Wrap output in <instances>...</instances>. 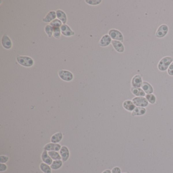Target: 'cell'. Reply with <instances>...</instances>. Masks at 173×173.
<instances>
[{"instance_id": "1", "label": "cell", "mask_w": 173, "mask_h": 173, "mask_svg": "<svg viewBox=\"0 0 173 173\" xmlns=\"http://www.w3.org/2000/svg\"><path fill=\"white\" fill-rule=\"evenodd\" d=\"M173 58L171 56H166L161 59L158 64V69L159 71H165L168 70L172 62H173Z\"/></svg>"}, {"instance_id": "2", "label": "cell", "mask_w": 173, "mask_h": 173, "mask_svg": "<svg viewBox=\"0 0 173 173\" xmlns=\"http://www.w3.org/2000/svg\"><path fill=\"white\" fill-rule=\"evenodd\" d=\"M16 61L19 64L23 67H29L34 65L33 59L26 56H19L16 58Z\"/></svg>"}, {"instance_id": "3", "label": "cell", "mask_w": 173, "mask_h": 173, "mask_svg": "<svg viewBox=\"0 0 173 173\" xmlns=\"http://www.w3.org/2000/svg\"><path fill=\"white\" fill-rule=\"evenodd\" d=\"M133 104L135 106L140 107H146L148 105V102L146 99V97H133L132 100Z\"/></svg>"}, {"instance_id": "4", "label": "cell", "mask_w": 173, "mask_h": 173, "mask_svg": "<svg viewBox=\"0 0 173 173\" xmlns=\"http://www.w3.org/2000/svg\"><path fill=\"white\" fill-rule=\"evenodd\" d=\"M109 35L113 40L119 41L121 42H123L124 41L122 34L117 29H110L109 32Z\"/></svg>"}, {"instance_id": "5", "label": "cell", "mask_w": 173, "mask_h": 173, "mask_svg": "<svg viewBox=\"0 0 173 173\" xmlns=\"http://www.w3.org/2000/svg\"><path fill=\"white\" fill-rule=\"evenodd\" d=\"M59 76L61 79L67 82L71 81L74 78V76L72 73L70 71L63 70L59 71Z\"/></svg>"}, {"instance_id": "6", "label": "cell", "mask_w": 173, "mask_h": 173, "mask_svg": "<svg viewBox=\"0 0 173 173\" xmlns=\"http://www.w3.org/2000/svg\"><path fill=\"white\" fill-rule=\"evenodd\" d=\"M169 31V27L168 26L165 24L161 25L158 28L157 31L156 32L155 36L157 38H161L166 36Z\"/></svg>"}, {"instance_id": "7", "label": "cell", "mask_w": 173, "mask_h": 173, "mask_svg": "<svg viewBox=\"0 0 173 173\" xmlns=\"http://www.w3.org/2000/svg\"><path fill=\"white\" fill-rule=\"evenodd\" d=\"M59 154L63 162H66L70 158V151L69 148L66 146H63L59 151Z\"/></svg>"}, {"instance_id": "8", "label": "cell", "mask_w": 173, "mask_h": 173, "mask_svg": "<svg viewBox=\"0 0 173 173\" xmlns=\"http://www.w3.org/2000/svg\"><path fill=\"white\" fill-rule=\"evenodd\" d=\"M62 146L59 143H49L46 144L44 147V150L47 151H59L61 150Z\"/></svg>"}, {"instance_id": "9", "label": "cell", "mask_w": 173, "mask_h": 173, "mask_svg": "<svg viewBox=\"0 0 173 173\" xmlns=\"http://www.w3.org/2000/svg\"><path fill=\"white\" fill-rule=\"evenodd\" d=\"M142 78L140 75H136L132 80V86L134 88H140L142 86Z\"/></svg>"}, {"instance_id": "10", "label": "cell", "mask_w": 173, "mask_h": 173, "mask_svg": "<svg viewBox=\"0 0 173 173\" xmlns=\"http://www.w3.org/2000/svg\"><path fill=\"white\" fill-rule=\"evenodd\" d=\"M61 32L65 36H72L74 35V32L67 24H63L61 27Z\"/></svg>"}, {"instance_id": "11", "label": "cell", "mask_w": 173, "mask_h": 173, "mask_svg": "<svg viewBox=\"0 0 173 173\" xmlns=\"http://www.w3.org/2000/svg\"><path fill=\"white\" fill-rule=\"evenodd\" d=\"M111 43L113 47L115 49V50L117 51L118 52L122 53L124 52L125 47L123 44L122 43V42L119 41H116V40H112L111 42Z\"/></svg>"}, {"instance_id": "12", "label": "cell", "mask_w": 173, "mask_h": 173, "mask_svg": "<svg viewBox=\"0 0 173 173\" xmlns=\"http://www.w3.org/2000/svg\"><path fill=\"white\" fill-rule=\"evenodd\" d=\"M112 42L111 38L109 35H105L100 39L99 42V45L101 47H106L111 43Z\"/></svg>"}, {"instance_id": "13", "label": "cell", "mask_w": 173, "mask_h": 173, "mask_svg": "<svg viewBox=\"0 0 173 173\" xmlns=\"http://www.w3.org/2000/svg\"><path fill=\"white\" fill-rule=\"evenodd\" d=\"M2 44L4 48L9 49L12 47V42L11 41L10 39L7 35H3L2 38Z\"/></svg>"}, {"instance_id": "14", "label": "cell", "mask_w": 173, "mask_h": 173, "mask_svg": "<svg viewBox=\"0 0 173 173\" xmlns=\"http://www.w3.org/2000/svg\"><path fill=\"white\" fill-rule=\"evenodd\" d=\"M41 159L43 163L48 164L49 166H51L53 162V160L52 158H50V156L49 155L48 151L45 150H44L41 154Z\"/></svg>"}, {"instance_id": "15", "label": "cell", "mask_w": 173, "mask_h": 173, "mask_svg": "<svg viewBox=\"0 0 173 173\" xmlns=\"http://www.w3.org/2000/svg\"><path fill=\"white\" fill-rule=\"evenodd\" d=\"M142 89L147 95L152 94L153 92V88L152 85L150 83L146 81L143 82L142 83Z\"/></svg>"}, {"instance_id": "16", "label": "cell", "mask_w": 173, "mask_h": 173, "mask_svg": "<svg viewBox=\"0 0 173 173\" xmlns=\"http://www.w3.org/2000/svg\"><path fill=\"white\" fill-rule=\"evenodd\" d=\"M56 16V12L54 11H51L47 13L46 16L43 19L44 23H51V21L55 19Z\"/></svg>"}, {"instance_id": "17", "label": "cell", "mask_w": 173, "mask_h": 173, "mask_svg": "<svg viewBox=\"0 0 173 173\" xmlns=\"http://www.w3.org/2000/svg\"><path fill=\"white\" fill-rule=\"evenodd\" d=\"M62 138H63V135L62 133L58 132L52 135L50 139V141H51V142L53 143H59L62 140Z\"/></svg>"}, {"instance_id": "18", "label": "cell", "mask_w": 173, "mask_h": 173, "mask_svg": "<svg viewBox=\"0 0 173 173\" xmlns=\"http://www.w3.org/2000/svg\"><path fill=\"white\" fill-rule=\"evenodd\" d=\"M123 107L126 110L128 111H133L136 108L135 104L130 100H125L123 103Z\"/></svg>"}, {"instance_id": "19", "label": "cell", "mask_w": 173, "mask_h": 173, "mask_svg": "<svg viewBox=\"0 0 173 173\" xmlns=\"http://www.w3.org/2000/svg\"><path fill=\"white\" fill-rule=\"evenodd\" d=\"M146 112V110L144 107H137L132 111V116H141L145 114Z\"/></svg>"}, {"instance_id": "20", "label": "cell", "mask_w": 173, "mask_h": 173, "mask_svg": "<svg viewBox=\"0 0 173 173\" xmlns=\"http://www.w3.org/2000/svg\"><path fill=\"white\" fill-rule=\"evenodd\" d=\"M56 16L57 18L60 20L62 22V23L65 24L67 21V17L66 15V14L64 11L61 10H58L56 12Z\"/></svg>"}, {"instance_id": "21", "label": "cell", "mask_w": 173, "mask_h": 173, "mask_svg": "<svg viewBox=\"0 0 173 173\" xmlns=\"http://www.w3.org/2000/svg\"><path fill=\"white\" fill-rule=\"evenodd\" d=\"M40 169L43 173H52V169L50 166L43 162L40 163Z\"/></svg>"}, {"instance_id": "22", "label": "cell", "mask_w": 173, "mask_h": 173, "mask_svg": "<svg viewBox=\"0 0 173 173\" xmlns=\"http://www.w3.org/2000/svg\"><path fill=\"white\" fill-rule=\"evenodd\" d=\"M131 91L133 95L137 97H143L145 95V92L144 90L140 88H134L132 87Z\"/></svg>"}, {"instance_id": "23", "label": "cell", "mask_w": 173, "mask_h": 173, "mask_svg": "<svg viewBox=\"0 0 173 173\" xmlns=\"http://www.w3.org/2000/svg\"><path fill=\"white\" fill-rule=\"evenodd\" d=\"M63 161L62 160L54 161L52 164H51V168L53 170H57L59 169L62 166Z\"/></svg>"}, {"instance_id": "24", "label": "cell", "mask_w": 173, "mask_h": 173, "mask_svg": "<svg viewBox=\"0 0 173 173\" xmlns=\"http://www.w3.org/2000/svg\"><path fill=\"white\" fill-rule=\"evenodd\" d=\"M49 155L50 156V158H52L54 161H56V160H62L61 155L57 151H48Z\"/></svg>"}, {"instance_id": "25", "label": "cell", "mask_w": 173, "mask_h": 173, "mask_svg": "<svg viewBox=\"0 0 173 173\" xmlns=\"http://www.w3.org/2000/svg\"><path fill=\"white\" fill-rule=\"evenodd\" d=\"M146 99H147L148 102L150 103L151 104H154L155 103L156 97L153 94H149L146 95Z\"/></svg>"}, {"instance_id": "26", "label": "cell", "mask_w": 173, "mask_h": 173, "mask_svg": "<svg viewBox=\"0 0 173 173\" xmlns=\"http://www.w3.org/2000/svg\"><path fill=\"white\" fill-rule=\"evenodd\" d=\"M45 33L48 35V37H51L53 35L54 28L50 25H47L45 28Z\"/></svg>"}, {"instance_id": "27", "label": "cell", "mask_w": 173, "mask_h": 173, "mask_svg": "<svg viewBox=\"0 0 173 173\" xmlns=\"http://www.w3.org/2000/svg\"><path fill=\"white\" fill-rule=\"evenodd\" d=\"M54 32H53V36L54 38L56 39L59 38L61 36V28L59 27H53Z\"/></svg>"}, {"instance_id": "28", "label": "cell", "mask_w": 173, "mask_h": 173, "mask_svg": "<svg viewBox=\"0 0 173 173\" xmlns=\"http://www.w3.org/2000/svg\"><path fill=\"white\" fill-rule=\"evenodd\" d=\"M62 22L59 19H55L50 23V26L52 27H60L62 25Z\"/></svg>"}, {"instance_id": "29", "label": "cell", "mask_w": 173, "mask_h": 173, "mask_svg": "<svg viewBox=\"0 0 173 173\" xmlns=\"http://www.w3.org/2000/svg\"><path fill=\"white\" fill-rule=\"evenodd\" d=\"M9 161V158L7 156L2 155L0 156V163H5Z\"/></svg>"}, {"instance_id": "30", "label": "cell", "mask_w": 173, "mask_h": 173, "mask_svg": "<svg viewBox=\"0 0 173 173\" xmlns=\"http://www.w3.org/2000/svg\"><path fill=\"white\" fill-rule=\"evenodd\" d=\"M85 2H86L87 3L89 4V5H98L99 4H100L102 2V1H85Z\"/></svg>"}, {"instance_id": "31", "label": "cell", "mask_w": 173, "mask_h": 173, "mask_svg": "<svg viewBox=\"0 0 173 173\" xmlns=\"http://www.w3.org/2000/svg\"><path fill=\"white\" fill-rule=\"evenodd\" d=\"M168 74L170 76H173V62H172L168 69Z\"/></svg>"}, {"instance_id": "32", "label": "cell", "mask_w": 173, "mask_h": 173, "mask_svg": "<svg viewBox=\"0 0 173 173\" xmlns=\"http://www.w3.org/2000/svg\"><path fill=\"white\" fill-rule=\"evenodd\" d=\"M7 170V166L5 163H0V172H4Z\"/></svg>"}, {"instance_id": "33", "label": "cell", "mask_w": 173, "mask_h": 173, "mask_svg": "<svg viewBox=\"0 0 173 173\" xmlns=\"http://www.w3.org/2000/svg\"><path fill=\"white\" fill-rule=\"evenodd\" d=\"M121 169L119 167L116 166L113 168L111 171V173H121Z\"/></svg>"}, {"instance_id": "34", "label": "cell", "mask_w": 173, "mask_h": 173, "mask_svg": "<svg viewBox=\"0 0 173 173\" xmlns=\"http://www.w3.org/2000/svg\"><path fill=\"white\" fill-rule=\"evenodd\" d=\"M102 173H111V171L110 170H106L103 172Z\"/></svg>"}, {"instance_id": "35", "label": "cell", "mask_w": 173, "mask_h": 173, "mask_svg": "<svg viewBox=\"0 0 173 173\" xmlns=\"http://www.w3.org/2000/svg\"><path fill=\"white\" fill-rule=\"evenodd\" d=\"M129 173L128 172H126V173Z\"/></svg>"}]
</instances>
